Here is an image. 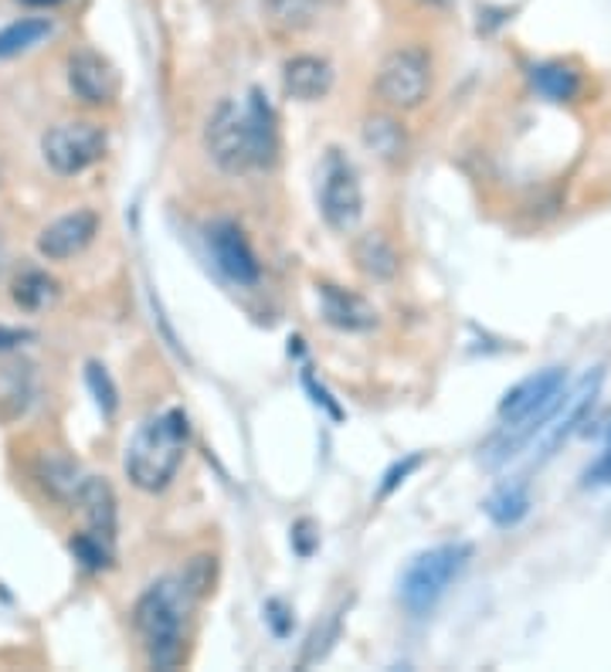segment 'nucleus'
I'll return each mask as SVG.
<instances>
[{
  "mask_svg": "<svg viewBox=\"0 0 611 672\" xmlns=\"http://www.w3.org/2000/svg\"><path fill=\"white\" fill-rule=\"evenodd\" d=\"M204 150L231 177L276 160V116H272L258 89H252L245 106L228 99L211 112L208 126H204Z\"/></svg>",
  "mask_w": 611,
  "mask_h": 672,
  "instance_id": "1",
  "label": "nucleus"
},
{
  "mask_svg": "<svg viewBox=\"0 0 611 672\" xmlns=\"http://www.w3.org/2000/svg\"><path fill=\"white\" fill-rule=\"evenodd\" d=\"M184 452H187V415L180 408H170L136 428L122 458L126 476L136 490L164 493L180 473Z\"/></svg>",
  "mask_w": 611,
  "mask_h": 672,
  "instance_id": "2",
  "label": "nucleus"
},
{
  "mask_svg": "<svg viewBox=\"0 0 611 672\" xmlns=\"http://www.w3.org/2000/svg\"><path fill=\"white\" fill-rule=\"evenodd\" d=\"M194 591L184 577H167L144 591L132 609V625L144 639L147 662L154 669H174L184 659V622L194 604Z\"/></svg>",
  "mask_w": 611,
  "mask_h": 672,
  "instance_id": "3",
  "label": "nucleus"
},
{
  "mask_svg": "<svg viewBox=\"0 0 611 672\" xmlns=\"http://www.w3.org/2000/svg\"><path fill=\"white\" fill-rule=\"evenodd\" d=\"M469 561H472L469 544H442V547L418 554L401 574V584H397L401 604L412 615H428L442 601V594L452 587V581L462 577Z\"/></svg>",
  "mask_w": 611,
  "mask_h": 672,
  "instance_id": "4",
  "label": "nucleus"
},
{
  "mask_svg": "<svg viewBox=\"0 0 611 672\" xmlns=\"http://www.w3.org/2000/svg\"><path fill=\"white\" fill-rule=\"evenodd\" d=\"M432 92V55L422 45H404L384 55L377 69V96L394 109H418Z\"/></svg>",
  "mask_w": 611,
  "mask_h": 672,
  "instance_id": "5",
  "label": "nucleus"
},
{
  "mask_svg": "<svg viewBox=\"0 0 611 672\" xmlns=\"http://www.w3.org/2000/svg\"><path fill=\"white\" fill-rule=\"evenodd\" d=\"M106 147H109L106 129L99 122H86V119L58 122L41 137L45 164L61 177H76V174L89 170L92 164H99L106 157Z\"/></svg>",
  "mask_w": 611,
  "mask_h": 672,
  "instance_id": "6",
  "label": "nucleus"
},
{
  "mask_svg": "<svg viewBox=\"0 0 611 672\" xmlns=\"http://www.w3.org/2000/svg\"><path fill=\"white\" fill-rule=\"evenodd\" d=\"M319 211H323V221L339 235H347L361 225L364 190H361L357 174L347 164H339V160L329 164V170L323 177V190H319Z\"/></svg>",
  "mask_w": 611,
  "mask_h": 672,
  "instance_id": "7",
  "label": "nucleus"
},
{
  "mask_svg": "<svg viewBox=\"0 0 611 672\" xmlns=\"http://www.w3.org/2000/svg\"><path fill=\"white\" fill-rule=\"evenodd\" d=\"M68 86L89 106H106L119 96V72L112 61L92 48H79L68 55Z\"/></svg>",
  "mask_w": 611,
  "mask_h": 672,
  "instance_id": "8",
  "label": "nucleus"
},
{
  "mask_svg": "<svg viewBox=\"0 0 611 672\" xmlns=\"http://www.w3.org/2000/svg\"><path fill=\"white\" fill-rule=\"evenodd\" d=\"M208 245H211V255L218 261L221 273L238 283V286H255L262 268H258V258L245 238V231L235 225V221H218L208 235Z\"/></svg>",
  "mask_w": 611,
  "mask_h": 672,
  "instance_id": "9",
  "label": "nucleus"
},
{
  "mask_svg": "<svg viewBox=\"0 0 611 672\" xmlns=\"http://www.w3.org/2000/svg\"><path fill=\"white\" fill-rule=\"evenodd\" d=\"M99 231V218L92 211H76V215H65L58 221H51L41 235H38V251L51 261H65L79 251H86L92 245Z\"/></svg>",
  "mask_w": 611,
  "mask_h": 672,
  "instance_id": "10",
  "label": "nucleus"
},
{
  "mask_svg": "<svg viewBox=\"0 0 611 672\" xmlns=\"http://www.w3.org/2000/svg\"><path fill=\"white\" fill-rule=\"evenodd\" d=\"M283 89L296 102H319L333 89V65L319 55H296L283 65Z\"/></svg>",
  "mask_w": 611,
  "mask_h": 672,
  "instance_id": "11",
  "label": "nucleus"
},
{
  "mask_svg": "<svg viewBox=\"0 0 611 672\" xmlns=\"http://www.w3.org/2000/svg\"><path fill=\"white\" fill-rule=\"evenodd\" d=\"M319 306H323V319L344 333H364L377 326V309L364 296L347 293L339 286H329V283L319 286Z\"/></svg>",
  "mask_w": 611,
  "mask_h": 672,
  "instance_id": "12",
  "label": "nucleus"
},
{
  "mask_svg": "<svg viewBox=\"0 0 611 672\" xmlns=\"http://www.w3.org/2000/svg\"><path fill=\"white\" fill-rule=\"evenodd\" d=\"M35 476L41 483V490L58 500V503H76L82 483H86V473L76 458H68L61 452H45L38 462H35Z\"/></svg>",
  "mask_w": 611,
  "mask_h": 672,
  "instance_id": "13",
  "label": "nucleus"
},
{
  "mask_svg": "<svg viewBox=\"0 0 611 672\" xmlns=\"http://www.w3.org/2000/svg\"><path fill=\"white\" fill-rule=\"evenodd\" d=\"M79 510L89 520V530L106 536V541H116V493L106 480L99 476H86L79 496H76Z\"/></svg>",
  "mask_w": 611,
  "mask_h": 672,
  "instance_id": "14",
  "label": "nucleus"
},
{
  "mask_svg": "<svg viewBox=\"0 0 611 672\" xmlns=\"http://www.w3.org/2000/svg\"><path fill=\"white\" fill-rule=\"evenodd\" d=\"M354 261H357L361 273L367 279H374V283H391L397 276V268H401V258H397L394 245L381 231H367V235H361L354 241Z\"/></svg>",
  "mask_w": 611,
  "mask_h": 672,
  "instance_id": "15",
  "label": "nucleus"
},
{
  "mask_svg": "<svg viewBox=\"0 0 611 672\" xmlns=\"http://www.w3.org/2000/svg\"><path fill=\"white\" fill-rule=\"evenodd\" d=\"M364 147L381 157L384 164H397L407 150V137H404V126L394 116L374 112L364 119Z\"/></svg>",
  "mask_w": 611,
  "mask_h": 672,
  "instance_id": "16",
  "label": "nucleus"
},
{
  "mask_svg": "<svg viewBox=\"0 0 611 672\" xmlns=\"http://www.w3.org/2000/svg\"><path fill=\"white\" fill-rule=\"evenodd\" d=\"M530 82L543 99H551V102H571L581 92V76H578L574 65H568V61L536 65V69L530 72Z\"/></svg>",
  "mask_w": 611,
  "mask_h": 672,
  "instance_id": "17",
  "label": "nucleus"
},
{
  "mask_svg": "<svg viewBox=\"0 0 611 672\" xmlns=\"http://www.w3.org/2000/svg\"><path fill=\"white\" fill-rule=\"evenodd\" d=\"M51 34L48 18H21L0 31V58H18L31 48H38Z\"/></svg>",
  "mask_w": 611,
  "mask_h": 672,
  "instance_id": "18",
  "label": "nucleus"
},
{
  "mask_svg": "<svg viewBox=\"0 0 611 672\" xmlns=\"http://www.w3.org/2000/svg\"><path fill=\"white\" fill-rule=\"evenodd\" d=\"M11 296L21 309L28 313H38V309H48L55 299H58V283L48 276V273H38V268H31V273H21L11 286Z\"/></svg>",
  "mask_w": 611,
  "mask_h": 672,
  "instance_id": "19",
  "label": "nucleus"
},
{
  "mask_svg": "<svg viewBox=\"0 0 611 672\" xmlns=\"http://www.w3.org/2000/svg\"><path fill=\"white\" fill-rule=\"evenodd\" d=\"M486 516L496 523V526H516L526 513H530V493L526 486L513 483V486H500L490 500H486Z\"/></svg>",
  "mask_w": 611,
  "mask_h": 672,
  "instance_id": "20",
  "label": "nucleus"
},
{
  "mask_svg": "<svg viewBox=\"0 0 611 672\" xmlns=\"http://www.w3.org/2000/svg\"><path fill=\"white\" fill-rule=\"evenodd\" d=\"M268 18L276 21L279 28H289V31H303L313 24L316 18V8L319 0H262Z\"/></svg>",
  "mask_w": 611,
  "mask_h": 672,
  "instance_id": "21",
  "label": "nucleus"
},
{
  "mask_svg": "<svg viewBox=\"0 0 611 672\" xmlns=\"http://www.w3.org/2000/svg\"><path fill=\"white\" fill-rule=\"evenodd\" d=\"M72 554L86 571H106L112 564V541L89 530V533L72 536Z\"/></svg>",
  "mask_w": 611,
  "mask_h": 672,
  "instance_id": "22",
  "label": "nucleus"
},
{
  "mask_svg": "<svg viewBox=\"0 0 611 672\" xmlns=\"http://www.w3.org/2000/svg\"><path fill=\"white\" fill-rule=\"evenodd\" d=\"M86 384H89V391H92V397H96V405L102 408V415L112 418L116 408H119V391H116L109 370H106L99 360H89V364H86Z\"/></svg>",
  "mask_w": 611,
  "mask_h": 672,
  "instance_id": "23",
  "label": "nucleus"
},
{
  "mask_svg": "<svg viewBox=\"0 0 611 672\" xmlns=\"http://www.w3.org/2000/svg\"><path fill=\"white\" fill-rule=\"evenodd\" d=\"M584 483L588 486H611V432H608L604 452L598 455V462L584 473Z\"/></svg>",
  "mask_w": 611,
  "mask_h": 672,
  "instance_id": "24",
  "label": "nucleus"
},
{
  "mask_svg": "<svg viewBox=\"0 0 611 672\" xmlns=\"http://www.w3.org/2000/svg\"><path fill=\"white\" fill-rule=\"evenodd\" d=\"M418 465H422V455H407L404 462H397L394 468H387V476H384V483H381V496H391V490H394L397 483H404V476H412Z\"/></svg>",
  "mask_w": 611,
  "mask_h": 672,
  "instance_id": "25",
  "label": "nucleus"
},
{
  "mask_svg": "<svg viewBox=\"0 0 611 672\" xmlns=\"http://www.w3.org/2000/svg\"><path fill=\"white\" fill-rule=\"evenodd\" d=\"M303 384H306V391L313 394V401H316V405L329 412V418H336V422H339V418H344V412H339V408L333 405V397H329V391H326V387H319V384L313 381V374H303Z\"/></svg>",
  "mask_w": 611,
  "mask_h": 672,
  "instance_id": "26",
  "label": "nucleus"
},
{
  "mask_svg": "<svg viewBox=\"0 0 611 672\" xmlns=\"http://www.w3.org/2000/svg\"><path fill=\"white\" fill-rule=\"evenodd\" d=\"M35 340L31 329H18V326H0V354L4 350H14V347H24Z\"/></svg>",
  "mask_w": 611,
  "mask_h": 672,
  "instance_id": "27",
  "label": "nucleus"
},
{
  "mask_svg": "<svg viewBox=\"0 0 611 672\" xmlns=\"http://www.w3.org/2000/svg\"><path fill=\"white\" fill-rule=\"evenodd\" d=\"M286 615H289V612H286V604H283V601H268V604H265V619L272 622V629H276V635H286V632H289V625H293V622H289Z\"/></svg>",
  "mask_w": 611,
  "mask_h": 672,
  "instance_id": "28",
  "label": "nucleus"
},
{
  "mask_svg": "<svg viewBox=\"0 0 611 672\" xmlns=\"http://www.w3.org/2000/svg\"><path fill=\"white\" fill-rule=\"evenodd\" d=\"M18 4H24V8H58V4H65V0H18Z\"/></svg>",
  "mask_w": 611,
  "mask_h": 672,
  "instance_id": "29",
  "label": "nucleus"
},
{
  "mask_svg": "<svg viewBox=\"0 0 611 672\" xmlns=\"http://www.w3.org/2000/svg\"><path fill=\"white\" fill-rule=\"evenodd\" d=\"M422 4H428V8H445L449 0H422Z\"/></svg>",
  "mask_w": 611,
  "mask_h": 672,
  "instance_id": "30",
  "label": "nucleus"
}]
</instances>
